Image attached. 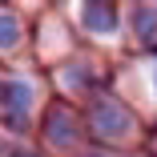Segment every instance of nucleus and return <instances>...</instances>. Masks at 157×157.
Returning <instances> with one entry per match:
<instances>
[{
    "label": "nucleus",
    "instance_id": "obj_1",
    "mask_svg": "<svg viewBox=\"0 0 157 157\" xmlns=\"http://www.w3.org/2000/svg\"><path fill=\"white\" fill-rule=\"evenodd\" d=\"M85 12H89V24H93V28H113V24H117L113 8H85Z\"/></svg>",
    "mask_w": 157,
    "mask_h": 157
}]
</instances>
